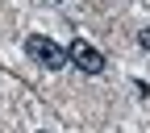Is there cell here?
<instances>
[{
  "label": "cell",
  "mask_w": 150,
  "mask_h": 133,
  "mask_svg": "<svg viewBox=\"0 0 150 133\" xmlns=\"http://www.w3.org/2000/svg\"><path fill=\"white\" fill-rule=\"evenodd\" d=\"M138 46L150 54V25H146V29H138Z\"/></svg>",
  "instance_id": "3957f363"
},
{
  "label": "cell",
  "mask_w": 150,
  "mask_h": 133,
  "mask_svg": "<svg viewBox=\"0 0 150 133\" xmlns=\"http://www.w3.org/2000/svg\"><path fill=\"white\" fill-rule=\"evenodd\" d=\"M38 133H46V129H38Z\"/></svg>",
  "instance_id": "277c9868"
},
{
  "label": "cell",
  "mask_w": 150,
  "mask_h": 133,
  "mask_svg": "<svg viewBox=\"0 0 150 133\" xmlns=\"http://www.w3.org/2000/svg\"><path fill=\"white\" fill-rule=\"evenodd\" d=\"M67 58L79 67L83 75H100V71H104V54L92 46V42H83V37H75V42L67 46Z\"/></svg>",
  "instance_id": "7a4b0ae2"
},
{
  "label": "cell",
  "mask_w": 150,
  "mask_h": 133,
  "mask_svg": "<svg viewBox=\"0 0 150 133\" xmlns=\"http://www.w3.org/2000/svg\"><path fill=\"white\" fill-rule=\"evenodd\" d=\"M25 54L38 63V67H46V71H63L71 58H67V50L59 46V42H50V37H42V33H29L25 37Z\"/></svg>",
  "instance_id": "6da1fadb"
}]
</instances>
